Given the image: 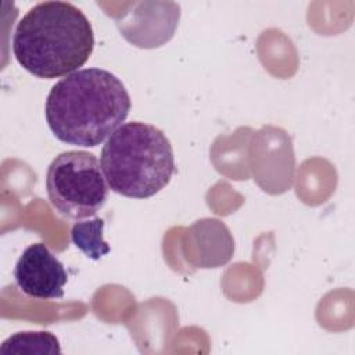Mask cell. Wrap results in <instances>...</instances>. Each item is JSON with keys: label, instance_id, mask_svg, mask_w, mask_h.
Wrapping results in <instances>:
<instances>
[{"label": "cell", "instance_id": "obj_1", "mask_svg": "<svg viewBox=\"0 0 355 355\" xmlns=\"http://www.w3.org/2000/svg\"><path fill=\"white\" fill-rule=\"evenodd\" d=\"M130 96L107 69H78L53 85L44 107L53 135L62 143L96 147L129 115Z\"/></svg>", "mask_w": 355, "mask_h": 355}, {"label": "cell", "instance_id": "obj_2", "mask_svg": "<svg viewBox=\"0 0 355 355\" xmlns=\"http://www.w3.org/2000/svg\"><path fill=\"white\" fill-rule=\"evenodd\" d=\"M94 35L87 17L72 3L42 1L19 19L12 51L19 65L42 79L76 72L93 53Z\"/></svg>", "mask_w": 355, "mask_h": 355}, {"label": "cell", "instance_id": "obj_3", "mask_svg": "<svg viewBox=\"0 0 355 355\" xmlns=\"http://www.w3.org/2000/svg\"><path fill=\"white\" fill-rule=\"evenodd\" d=\"M100 164L108 187L129 198L157 194L175 172L169 139L144 122L121 125L103 146Z\"/></svg>", "mask_w": 355, "mask_h": 355}, {"label": "cell", "instance_id": "obj_4", "mask_svg": "<svg viewBox=\"0 0 355 355\" xmlns=\"http://www.w3.org/2000/svg\"><path fill=\"white\" fill-rule=\"evenodd\" d=\"M46 189L50 204L61 216L80 220L104 207L110 187L100 161L89 151L72 150L51 161Z\"/></svg>", "mask_w": 355, "mask_h": 355}, {"label": "cell", "instance_id": "obj_5", "mask_svg": "<svg viewBox=\"0 0 355 355\" xmlns=\"http://www.w3.org/2000/svg\"><path fill=\"white\" fill-rule=\"evenodd\" d=\"M14 277L19 290L28 297L53 300L64 297L68 273L46 244L33 243L18 258Z\"/></svg>", "mask_w": 355, "mask_h": 355}, {"label": "cell", "instance_id": "obj_6", "mask_svg": "<svg viewBox=\"0 0 355 355\" xmlns=\"http://www.w3.org/2000/svg\"><path fill=\"white\" fill-rule=\"evenodd\" d=\"M211 222L212 219H204L194 223L190 229V233L197 244L196 255L200 258L197 266L201 268H216L225 265L233 254L232 245H219L212 244L218 241L233 240L229 229L220 220L215 219L212 234H211Z\"/></svg>", "mask_w": 355, "mask_h": 355}, {"label": "cell", "instance_id": "obj_7", "mask_svg": "<svg viewBox=\"0 0 355 355\" xmlns=\"http://www.w3.org/2000/svg\"><path fill=\"white\" fill-rule=\"evenodd\" d=\"M0 354H61L58 338L50 331H18L3 341Z\"/></svg>", "mask_w": 355, "mask_h": 355}, {"label": "cell", "instance_id": "obj_8", "mask_svg": "<svg viewBox=\"0 0 355 355\" xmlns=\"http://www.w3.org/2000/svg\"><path fill=\"white\" fill-rule=\"evenodd\" d=\"M104 220L94 218L93 220L76 222L71 230L72 243L89 258L100 259L110 252V245L103 239Z\"/></svg>", "mask_w": 355, "mask_h": 355}]
</instances>
